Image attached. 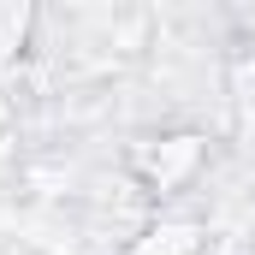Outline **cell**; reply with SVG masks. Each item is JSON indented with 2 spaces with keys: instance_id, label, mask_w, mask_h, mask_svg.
<instances>
[{
  "instance_id": "obj_1",
  "label": "cell",
  "mask_w": 255,
  "mask_h": 255,
  "mask_svg": "<svg viewBox=\"0 0 255 255\" xmlns=\"http://www.w3.org/2000/svg\"><path fill=\"white\" fill-rule=\"evenodd\" d=\"M202 160H208L202 136H160V142L142 154V184H148L154 196H178V190L196 184Z\"/></svg>"
},
{
  "instance_id": "obj_2",
  "label": "cell",
  "mask_w": 255,
  "mask_h": 255,
  "mask_svg": "<svg viewBox=\"0 0 255 255\" xmlns=\"http://www.w3.org/2000/svg\"><path fill=\"white\" fill-rule=\"evenodd\" d=\"M202 250H208V232L196 220H154L125 244V255H202Z\"/></svg>"
}]
</instances>
